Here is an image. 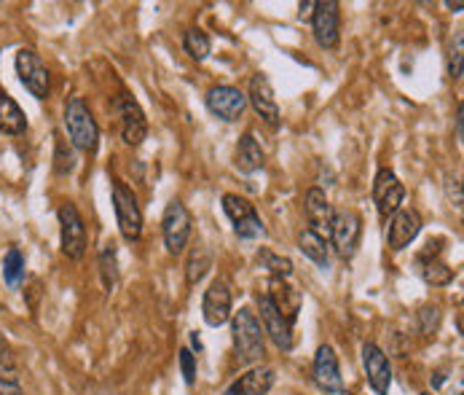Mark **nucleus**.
<instances>
[{
  "instance_id": "1",
  "label": "nucleus",
  "mask_w": 464,
  "mask_h": 395,
  "mask_svg": "<svg viewBox=\"0 0 464 395\" xmlns=\"http://www.w3.org/2000/svg\"><path fill=\"white\" fill-rule=\"evenodd\" d=\"M231 336H234V350L242 363H258L266 355L264 329L250 307H242L239 312L231 315Z\"/></svg>"
},
{
  "instance_id": "2",
  "label": "nucleus",
  "mask_w": 464,
  "mask_h": 395,
  "mask_svg": "<svg viewBox=\"0 0 464 395\" xmlns=\"http://www.w3.org/2000/svg\"><path fill=\"white\" fill-rule=\"evenodd\" d=\"M65 130L70 145L81 148L83 153H97L100 148V127L81 97H70L65 105Z\"/></svg>"
},
{
  "instance_id": "3",
  "label": "nucleus",
  "mask_w": 464,
  "mask_h": 395,
  "mask_svg": "<svg viewBox=\"0 0 464 395\" xmlns=\"http://www.w3.org/2000/svg\"><path fill=\"white\" fill-rule=\"evenodd\" d=\"M161 234H164V245L172 256H180L188 245L191 237V212L186 210V204L180 199H172L164 210L161 218Z\"/></svg>"
},
{
  "instance_id": "4",
  "label": "nucleus",
  "mask_w": 464,
  "mask_h": 395,
  "mask_svg": "<svg viewBox=\"0 0 464 395\" xmlns=\"http://www.w3.org/2000/svg\"><path fill=\"white\" fill-rule=\"evenodd\" d=\"M360 237H362V218L354 210H338V212H333L331 240L335 253L343 262L354 259V253L360 248Z\"/></svg>"
},
{
  "instance_id": "5",
  "label": "nucleus",
  "mask_w": 464,
  "mask_h": 395,
  "mask_svg": "<svg viewBox=\"0 0 464 395\" xmlns=\"http://www.w3.org/2000/svg\"><path fill=\"white\" fill-rule=\"evenodd\" d=\"M113 210H116V221H119V232L127 242H137L142 237V210L137 204V197L130 186H124L121 181L113 183Z\"/></svg>"
},
{
  "instance_id": "6",
  "label": "nucleus",
  "mask_w": 464,
  "mask_h": 395,
  "mask_svg": "<svg viewBox=\"0 0 464 395\" xmlns=\"http://www.w3.org/2000/svg\"><path fill=\"white\" fill-rule=\"evenodd\" d=\"M57 218H60V242H63V253H65L67 259H72V262L83 259V253H86V226H83V218H81L78 207L65 202V204L57 210Z\"/></svg>"
},
{
  "instance_id": "7",
  "label": "nucleus",
  "mask_w": 464,
  "mask_h": 395,
  "mask_svg": "<svg viewBox=\"0 0 464 395\" xmlns=\"http://www.w3.org/2000/svg\"><path fill=\"white\" fill-rule=\"evenodd\" d=\"M14 65H16V75H19L22 86L35 100H46L49 97V70H46L44 60L33 49H19Z\"/></svg>"
},
{
  "instance_id": "8",
  "label": "nucleus",
  "mask_w": 464,
  "mask_h": 395,
  "mask_svg": "<svg viewBox=\"0 0 464 395\" xmlns=\"http://www.w3.org/2000/svg\"><path fill=\"white\" fill-rule=\"evenodd\" d=\"M247 108V94H242L237 86H212L207 92V111L218 116L220 122H239Z\"/></svg>"
},
{
  "instance_id": "9",
  "label": "nucleus",
  "mask_w": 464,
  "mask_h": 395,
  "mask_svg": "<svg viewBox=\"0 0 464 395\" xmlns=\"http://www.w3.org/2000/svg\"><path fill=\"white\" fill-rule=\"evenodd\" d=\"M231 307H234V299H231V288L226 280H215L207 291H204V301H201V315H204V323L212 326V329H220L231 321Z\"/></svg>"
},
{
  "instance_id": "10",
  "label": "nucleus",
  "mask_w": 464,
  "mask_h": 395,
  "mask_svg": "<svg viewBox=\"0 0 464 395\" xmlns=\"http://www.w3.org/2000/svg\"><path fill=\"white\" fill-rule=\"evenodd\" d=\"M362 369L368 377V385L373 388L376 395H387L392 388V366L390 358L384 355V350L373 341L362 344Z\"/></svg>"
},
{
  "instance_id": "11",
  "label": "nucleus",
  "mask_w": 464,
  "mask_h": 395,
  "mask_svg": "<svg viewBox=\"0 0 464 395\" xmlns=\"http://www.w3.org/2000/svg\"><path fill=\"white\" fill-rule=\"evenodd\" d=\"M312 33H314V41L323 49H335L338 46V41H341V11H338L335 0L317 3L314 16H312Z\"/></svg>"
},
{
  "instance_id": "12",
  "label": "nucleus",
  "mask_w": 464,
  "mask_h": 395,
  "mask_svg": "<svg viewBox=\"0 0 464 395\" xmlns=\"http://www.w3.org/2000/svg\"><path fill=\"white\" fill-rule=\"evenodd\" d=\"M405 199V186L398 181V175L387 167H382L373 178V202L384 218L395 215Z\"/></svg>"
},
{
  "instance_id": "13",
  "label": "nucleus",
  "mask_w": 464,
  "mask_h": 395,
  "mask_svg": "<svg viewBox=\"0 0 464 395\" xmlns=\"http://www.w3.org/2000/svg\"><path fill=\"white\" fill-rule=\"evenodd\" d=\"M116 111L121 119V137L127 145H140L148 137V119L140 108V103L134 100L132 94H121L116 100Z\"/></svg>"
},
{
  "instance_id": "14",
  "label": "nucleus",
  "mask_w": 464,
  "mask_h": 395,
  "mask_svg": "<svg viewBox=\"0 0 464 395\" xmlns=\"http://www.w3.org/2000/svg\"><path fill=\"white\" fill-rule=\"evenodd\" d=\"M266 299L276 307V312L293 326L295 321H298V312H301V291H295L293 285H290V280H285V277H271L268 280V293H266Z\"/></svg>"
},
{
  "instance_id": "15",
  "label": "nucleus",
  "mask_w": 464,
  "mask_h": 395,
  "mask_svg": "<svg viewBox=\"0 0 464 395\" xmlns=\"http://www.w3.org/2000/svg\"><path fill=\"white\" fill-rule=\"evenodd\" d=\"M247 103L256 108V114L264 119L268 127H279V105H276V97H274V89L268 84L264 73L253 75L250 78V94H247Z\"/></svg>"
},
{
  "instance_id": "16",
  "label": "nucleus",
  "mask_w": 464,
  "mask_h": 395,
  "mask_svg": "<svg viewBox=\"0 0 464 395\" xmlns=\"http://www.w3.org/2000/svg\"><path fill=\"white\" fill-rule=\"evenodd\" d=\"M314 382L325 393H343V377H341L338 358L331 344H323L314 355Z\"/></svg>"
},
{
  "instance_id": "17",
  "label": "nucleus",
  "mask_w": 464,
  "mask_h": 395,
  "mask_svg": "<svg viewBox=\"0 0 464 395\" xmlns=\"http://www.w3.org/2000/svg\"><path fill=\"white\" fill-rule=\"evenodd\" d=\"M258 312H261L264 333L271 336V341H274L282 352H290V350H293V326L276 312V307H274L266 296H258Z\"/></svg>"
},
{
  "instance_id": "18",
  "label": "nucleus",
  "mask_w": 464,
  "mask_h": 395,
  "mask_svg": "<svg viewBox=\"0 0 464 395\" xmlns=\"http://www.w3.org/2000/svg\"><path fill=\"white\" fill-rule=\"evenodd\" d=\"M333 204L325 197L323 189H309L306 194V218H309V226L317 237H323L325 242L331 240V223H333Z\"/></svg>"
},
{
  "instance_id": "19",
  "label": "nucleus",
  "mask_w": 464,
  "mask_h": 395,
  "mask_svg": "<svg viewBox=\"0 0 464 395\" xmlns=\"http://www.w3.org/2000/svg\"><path fill=\"white\" fill-rule=\"evenodd\" d=\"M421 232V215L416 210H398L390 221V232H387V242L392 251L408 248Z\"/></svg>"
},
{
  "instance_id": "20",
  "label": "nucleus",
  "mask_w": 464,
  "mask_h": 395,
  "mask_svg": "<svg viewBox=\"0 0 464 395\" xmlns=\"http://www.w3.org/2000/svg\"><path fill=\"white\" fill-rule=\"evenodd\" d=\"M264 148H261V143L256 140V134H253V132L242 134V140H239V145H237V156H234L237 170H239L242 175H253V173H258V170L264 167Z\"/></svg>"
},
{
  "instance_id": "21",
  "label": "nucleus",
  "mask_w": 464,
  "mask_h": 395,
  "mask_svg": "<svg viewBox=\"0 0 464 395\" xmlns=\"http://www.w3.org/2000/svg\"><path fill=\"white\" fill-rule=\"evenodd\" d=\"M24 130H27L24 111L16 105L14 97H8L5 92H0V132L3 134H22Z\"/></svg>"
},
{
  "instance_id": "22",
  "label": "nucleus",
  "mask_w": 464,
  "mask_h": 395,
  "mask_svg": "<svg viewBox=\"0 0 464 395\" xmlns=\"http://www.w3.org/2000/svg\"><path fill=\"white\" fill-rule=\"evenodd\" d=\"M419 274L424 277V282L435 288L449 285L454 280V269L446 262H440L438 256H419Z\"/></svg>"
},
{
  "instance_id": "23",
  "label": "nucleus",
  "mask_w": 464,
  "mask_h": 395,
  "mask_svg": "<svg viewBox=\"0 0 464 395\" xmlns=\"http://www.w3.org/2000/svg\"><path fill=\"white\" fill-rule=\"evenodd\" d=\"M298 248H301V253L309 259V262H314L320 269H328V242L323 240V237H317L312 229H304L301 234H298Z\"/></svg>"
},
{
  "instance_id": "24",
  "label": "nucleus",
  "mask_w": 464,
  "mask_h": 395,
  "mask_svg": "<svg viewBox=\"0 0 464 395\" xmlns=\"http://www.w3.org/2000/svg\"><path fill=\"white\" fill-rule=\"evenodd\" d=\"M274 369H268V366H258V369H250L237 385H239V390L245 395H266L271 388H274Z\"/></svg>"
},
{
  "instance_id": "25",
  "label": "nucleus",
  "mask_w": 464,
  "mask_h": 395,
  "mask_svg": "<svg viewBox=\"0 0 464 395\" xmlns=\"http://www.w3.org/2000/svg\"><path fill=\"white\" fill-rule=\"evenodd\" d=\"M100 274H102L105 291H113L119 285V253L113 242H108L100 253Z\"/></svg>"
},
{
  "instance_id": "26",
  "label": "nucleus",
  "mask_w": 464,
  "mask_h": 395,
  "mask_svg": "<svg viewBox=\"0 0 464 395\" xmlns=\"http://www.w3.org/2000/svg\"><path fill=\"white\" fill-rule=\"evenodd\" d=\"M183 49H186V54L191 57V60H207L209 57V52H212V44H209V35L199 30V27H194V30H188L186 35H183Z\"/></svg>"
},
{
  "instance_id": "27",
  "label": "nucleus",
  "mask_w": 464,
  "mask_h": 395,
  "mask_svg": "<svg viewBox=\"0 0 464 395\" xmlns=\"http://www.w3.org/2000/svg\"><path fill=\"white\" fill-rule=\"evenodd\" d=\"M256 262H258V266L266 269L271 277H285V280H287V277L293 274V262H290L287 256H276V253L268 251V248H261V251H258V259H256Z\"/></svg>"
},
{
  "instance_id": "28",
  "label": "nucleus",
  "mask_w": 464,
  "mask_h": 395,
  "mask_svg": "<svg viewBox=\"0 0 464 395\" xmlns=\"http://www.w3.org/2000/svg\"><path fill=\"white\" fill-rule=\"evenodd\" d=\"M223 212H226L234 223H239V221L256 215V204L247 202L245 197H239V194H226V197H223Z\"/></svg>"
},
{
  "instance_id": "29",
  "label": "nucleus",
  "mask_w": 464,
  "mask_h": 395,
  "mask_svg": "<svg viewBox=\"0 0 464 395\" xmlns=\"http://www.w3.org/2000/svg\"><path fill=\"white\" fill-rule=\"evenodd\" d=\"M3 280H5L11 288H16V285L24 280V256H22L16 248H11V251L5 253V262H3Z\"/></svg>"
},
{
  "instance_id": "30",
  "label": "nucleus",
  "mask_w": 464,
  "mask_h": 395,
  "mask_svg": "<svg viewBox=\"0 0 464 395\" xmlns=\"http://www.w3.org/2000/svg\"><path fill=\"white\" fill-rule=\"evenodd\" d=\"M209 266H212V253H209L207 248H197V251L191 253V259H188V266H186V280H188L191 285H197L201 277L209 272Z\"/></svg>"
},
{
  "instance_id": "31",
  "label": "nucleus",
  "mask_w": 464,
  "mask_h": 395,
  "mask_svg": "<svg viewBox=\"0 0 464 395\" xmlns=\"http://www.w3.org/2000/svg\"><path fill=\"white\" fill-rule=\"evenodd\" d=\"M75 170V151H72V145L63 140L60 134H57V143H54V173L57 175H70Z\"/></svg>"
},
{
  "instance_id": "32",
  "label": "nucleus",
  "mask_w": 464,
  "mask_h": 395,
  "mask_svg": "<svg viewBox=\"0 0 464 395\" xmlns=\"http://www.w3.org/2000/svg\"><path fill=\"white\" fill-rule=\"evenodd\" d=\"M234 232H237L239 240H258V237H264L266 234V226L264 221H261V215L256 212V215H250V218L234 223Z\"/></svg>"
},
{
  "instance_id": "33",
  "label": "nucleus",
  "mask_w": 464,
  "mask_h": 395,
  "mask_svg": "<svg viewBox=\"0 0 464 395\" xmlns=\"http://www.w3.org/2000/svg\"><path fill=\"white\" fill-rule=\"evenodd\" d=\"M462 60H464V35L462 33H457V38H454V44H451V52H449V75L454 78V81H459L462 78Z\"/></svg>"
},
{
  "instance_id": "34",
  "label": "nucleus",
  "mask_w": 464,
  "mask_h": 395,
  "mask_svg": "<svg viewBox=\"0 0 464 395\" xmlns=\"http://www.w3.org/2000/svg\"><path fill=\"white\" fill-rule=\"evenodd\" d=\"M416 321H419V331L424 336H430V333H435L438 326H440V310L438 307H421L416 312Z\"/></svg>"
},
{
  "instance_id": "35",
  "label": "nucleus",
  "mask_w": 464,
  "mask_h": 395,
  "mask_svg": "<svg viewBox=\"0 0 464 395\" xmlns=\"http://www.w3.org/2000/svg\"><path fill=\"white\" fill-rule=\"evenodd\" d=\"M180 369H183V380L186 385H194L197 382V358L188 347L180 350Z\"/></svg>"
},
{
  "instance_id": "36",
  "label": "nucleus",
  "mask_w": 464,
  "mask_h": 395,
  "mask_svg": "<svg viewBox=\"0 0 464 395\" xmlns=\"http://www.w3.org/2000/svg\"><path fill=\"white\" fill-rule=\"evenodd\" d=\"M16 369V355L14 350L0 339V371H14Z\"/></svg>"
},
{
  "instance_id": "37",
  "label": "nucleus",
  "mask_w": 464,
  "mask_h": 395,
  "mask_svg": "<svg viewBox=\"0 0 464 395\" xmlns=\"http://www.w3.org/2000/svg\"><path fill=\"white\" fill-rule=\"evenodd\" d=\"M0 395H22V385L8 377H0Z\"/></svg>"
},
{
  "instance_id": "38",
  "label": "nucleus",
  "mask_w": 464,
  "mask_h": 395,
  "mask_svg": "<svg viewBox=\"0 0 464 395\" xmlns=\"http://www.w3.org/2000/svg\"><path fill=\"white\" fill-rule=\"evenodd\" d=\"M298 8H301V11H298V16H301L304 22H312V16H314V8H317V3H314V0H306V3H301Z\"/></svg>"
},
{
  "instance_id": "39",
  "label": "nucleus",
  "mask_w": 464,
  "mask_h": 395,
  "mask_svg": "<svg viewBox=\"0 0 464 395\" xmlns=\"http://www.w3.org/2000/svg\"><path fill=\"white\" fill-rule=\"evenodd\" d=\"M462 116H464V108H462V105H459V108H457V140H459V143H462V140H464Z\"/></svg>"
},
{
  "instance_id": "40",
  "label": "nucleus",
  "mask_w": 464,
  "mask_h": 395,
  "mask_svg": "<svg viewBox=\"0 0 464 395\" xmlns=\"http://www.w3.org/2000/svg\"><path fill=\"white\" fill-rule=\"evenodd\" d=\"M446 5H449L451 11H457V14H459V11H462V8H464V5H462V3H459V0H457V3H454V0H449Z\"/></svg>"
},
{
  "instance_id": "41",
  "label": "nucleus",
  "mask_w": 464,
  "mask_h": 395,
  "mask_svg": "<svg viewBox=\"0 0 464 395\" xmlns=\"http://www.w3.org/2000/svg\"><path fill=\"white\" fill-rule=\"evenodd\" d=\"M223 395H245V393H242V390H239V385L234 382V385H231V388H228Z\"/></svg>"
},
{
  "instance_id": "42",
  "label": "nucleus",
  "mask_w": 464,
  "mask_h": 395,
  "mask_svg": "<svg viewBox=\"0 0 464 395\" xmlns=\"http://www.w3.org/2000/svg\"><path fill=\"white\" fill-rule=\"evenodd\" d=\"M432 385H435V388H440V385H443V371H438V374H435V382H432Z\"/></svg>"
},
{
  "instance_id": "43",
  "label": "nucleus",
  "mask_w": 464,
  "mask_h": 395,
  "mask_svg": "<svg viewBox=\"0 0 464 395\" xmlns=\"http://www.w3.org/2000/svg\"><path fill=\"white\" fill-rule=\"evenodd\" d=\"M338 395H352V393H346V390H343V393H338Z\"/></svg>"
},
{
  "instance_id": "44",
  "label": "nucleus",
  "mask_w": 464,
  "mask_h": 395,
  "mask_svg": "<svg viewBox=\"0 0 464 395\" xmlns=\"http://www.w3.org/2000/svg\"><path fill=\"white\" fill-rule=\"evenodd\" d=\"M421 395H432V393H421Z\"/></svg>"
}]
</instances>
